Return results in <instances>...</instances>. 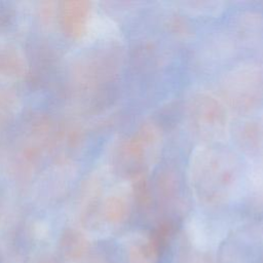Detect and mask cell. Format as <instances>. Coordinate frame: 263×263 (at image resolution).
I'll return each mask as SVG.
<instances>
[{
    "mask_svg": "<svg viewBox=\"0 0 263 263\" xmlns=\"http://www.w3.org/2000/svg\"><path fill=\"white\" fill-rule=\"evenodd\" d=\"M214 147L200 146L192 154L191 182L198 193H225L228 197L248 189V176L237 172L238 162Z\"/></svg>",
    "mask_w": 263,
    "mask_h": 263,
    "instance_id": "1",
    "label": "cell"
},
{
    "mask_svg": "<svg viewBox=\"0 0 263 263\" xmlns=\"http://www.w3.org/2000/svg\"><path fill=\"white\" fill-rule=\"evenodd\" d=\"M186 232L195 249L206 252L216 249L223 241L228 233V226L222 219L195 213L186 222Z\"/></svg>",
    "mask_w": 263,
    "mask_h": 263,
    "instance_id": "2",
    "label": "cell"
}]
</instances>
